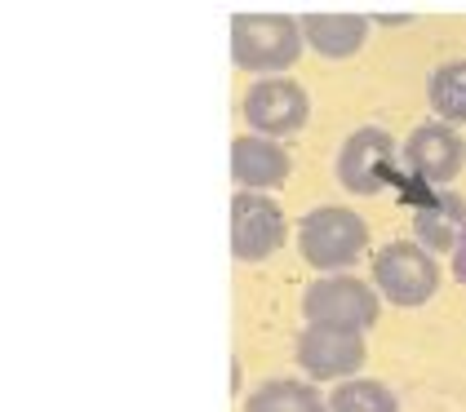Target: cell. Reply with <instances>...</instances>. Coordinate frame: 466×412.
Segmentation results:
<instances>
[{"label":"cell","mask_w":466,"mask_h":412,"mask_svg":"<svg viewBox=\"0 0 466 412\" xmlns=\"http://www.w3.org/2000/svg\"><path fill=\"white\" fill-rule=\"evenodd\" d=\"M369 248V222L347 205H316L298 217V253L320 275H347Z\"/></svg>","instance_id":"cell-1"},{"label":"cell","mask_w":466,"mask_h":412,"mask_svg":"<svg viewBox=\"0 0 466 412\" xmlns=\"http://www.w3.org/2000/svg\"><path fill=\"white\" fill-rule=\"evenodd\" d=\"M307 40L302 23L289 14H236L231 18V58L240 71L262 75H285L302 58Z\"/></svg>","instance_id":"cell-2"},{"label":"cell","mask_w":466,"mask_h":412,"mask_svg":"<svg viewBox=\"0 0 466 412\" xmlns=\"http://www.w3.org/2000/svg\"><path fill=\"white\" fill-rule=\"evenodd\" d=\"M382 315V297L360 275H316L302 293L307 328H338V333H369Z\"/></svg>","instance_id":"cell-3"},{"label":"cell","mask_w":466,"mask_h":412,"mask_svg":"<svg viewBox=\"0 0 466 412\" xmlns=\"http://www.w3.org/2000/svg\"><path fill=\"white\" fill-rule=\"evenodd\" d=\"M440 262L435 253H427L418 240H391L373 253V271L369 284L378 288L382 302H391L400 310H418L427 306L431 297L440 293Z\"/></svg>","instance_id":"cell-4"},{"label":"cell","mask_w":466,"mask_h":412,"mask_svg":"<svg viewBox=\"0 0 466 412\" xmlns=\"http://www.w3.org/2000/svg\"><path fill=\"white\" fill-rule=\"evenodd\" d=\"M240 111H245L249 134L280 142V137H293L307 129L311 98H307V89L293 75H262V80H253L249 89H245Z\"/></svg>","instance_id":"cell-5"},{"label":"cell","mask_w":466,"mask_h":412,"mask_svg":"<svg viewBox=\"0 0 466 412\" xmlns=\"http://www.w3.org/2000/svg\"><path fill=\"white\" fill-rule=\"evenodd\" d=\"M400 177V146L387 129L364 125L338 146V182L351 196H382Z\"/></svg>","instance_id":"cell-6"},{"label":"cell","mask_w":466,"mask_h":412,"mask_svg":"<svg viewBox=\"0 0 466 412\" xmlns=\"http://www.w3.org/2000/svg\"><path fill=\"white\" fill-rule=\"evenodd\" d=\"M289 240V217L271 196L236 191L231 196V257L236 262H267Z\"/></svg>","instance_id":"cell-7"},{"label":"cell","mask_w":466,"mask_h":412,"mask_svg":"<svg viewBox=\"0 0 466 412\" xmlns=\"http://www.w3.org/2000/svg\"><path fill=\"white\" fill-rule=\"evenodd\" d=\"M293 359L311 381H351L369 364L364 333H338V328H302L293 342Z\"/></svg>","instance_id":"cell-8"},{"label":"cell","mask_w":466,"mask_h":412,"mask_svg":"<svg viewBox=\"0 0 466 412\" xmlns=\"http://www.w3.org/2000/svg\"><path fill=\"white\" fill-rule=\"evenodd\" d=\"M400 156H404V169L413 173L418 182H427V186H449L466 169L462 134L453 125H440V120L418 125L413 134L404 137V151Z\"/></svg>","instance_id":"cell-9"},{"label":"cell","mask_w":466,"mask_h":412,"mask_svg":"<svg viewBox=\"0 0 466 412\" xmlns=\"http://www.w3.org/2000/svg\"><path fill=\"white\" fill-rule=\"evenodd\" d=\"M293 173V160L289 151L276 142V137H258V134H240L231 142V177L240 191H280Z\"/></svg>","instance_id":"cell-10"},{"label":"cell","mask_w":466,"mask_h":412,"mask_svg":"<svg viewBox=\"0 0 466 412\" xmlns=\"http://www.w3.org/2000/svg\"><path fill=\"white\" fill-rule=\"evenodd\" d=\"M298 23H302L307 49L329 63L356 58L369 40V27H373V18H364V14H302Z\"/></svg>","instance_id":"cell-11"},{"label":"cell","mask_w":466,"mask_h":412,"mask_svg":"<svg viewBox=\"0 0 466 412\" xmlns=\"http://www.w3.org/2000/svg\"><path fill=\"white\" fill-rule=\"evenodd\" d=\"M413 240L422 244L427 253H449L453 257V248H458V240H462L466 231V208L458 196H427L422 205L413 208Z\"/></svg>","instance_id":"cell-12"},{"label":"cell","mask_w":466,"mask_h":412,"mask_svg":"<svg viewBox=\"0 0 466 412\" xmlns=\"http://www.w3.org/2000/svg\"><path fill=\"white\" fill-rule=\"evenodd\" d=\"M245 412H329V399L316 390V381L271 377L245 395Z\"/></svg>","instance_id":"cell-13"},{"label":"cell","mask_w":466,"mask_h":412,"mask_svg":"<svg viewBox=\"0 0 466 412\" xmlns=\"http://www.w3.org/2000/svg\"><path fill=\"white\" fill-rule=\"evenodd\" d=\"M427 103L440 125H466V58L440 63L427 75Z\"/></svg>","instance_id":"cell-14"},{"label":"cell","mask_w":466,"mask_h":412,"mask_svg":"<svg viewBox=\"0 0 466 412\" xmlns=\"http://www.w3.org/2000/svg\"><path fill=\"white\" fill-rule=\"evenodd\" d=\"M329 412H400V399H395V390L387 381L351 377L342 386H333Z\"/></svg>","instance_id":"cell-15"},{"label":"cell","mask_w":466,"mask_h":412,"mask_svg":"<svg viewBox=\"0 0 466 412\" xmlns=\"http://www.w3.org/2000/svg\"><path fill=\"white\" fill-rule=\"evenodd\" d=\"M449 266H453V279L466 284V231H462V240H458V248H453V257H449Z\"/></svg>","instance_id":"cell-16"},{"label":"cell","mask_w":466,"mask_h":412,"mask_svg":"<svg viewBox=\"0 0 466 412\" xmlns=\"http://www.w3.org/2000/svg\"><path fill=\"white\" fill-rule=\"evenodd\" d=\"M378 23H409V14H373Z\"/></svg>","instance_id":"cell-17"}]
</instances>
